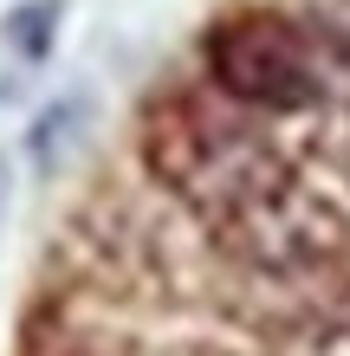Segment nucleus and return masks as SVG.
Segmentation results:
<instances>
[{"label": "nucleus", "mask_w": 350, "mask_h": 356, "mask_svg": "<svg viewBox=\"0 0 350 356\" xmlns=\"http://www.w3.org/2000/svg\"><path fill=\"white\" fill-rule=\"evenodd\" d=\"M13 356H350V0H228L39 227Z\"/></svg>", "instance_id": "1"}, {"label": "nucleus", "mask_w": 350, "mask_h": 356, "mask_svg": "<svg viewBox=\"0 0 350 356\" xmlns=\"http://www.w3.org/2000/svg\"><path fill=\"white\" fill-rule=\"evenodd\" d=\"M58 13H65V0H26V7H13L7 13V46L19 58H46L52 33H58Z\"/></svg>", "instance_id": "2"}]
</instances>
